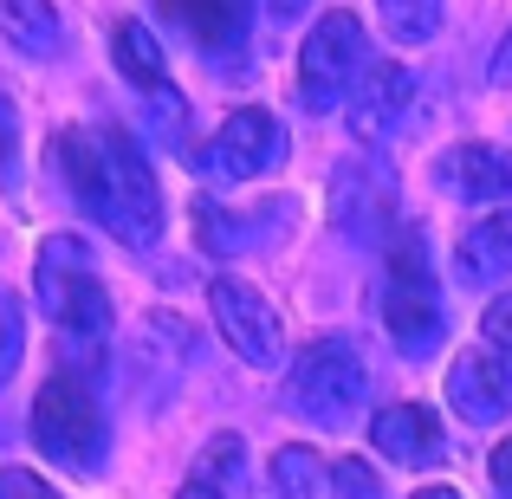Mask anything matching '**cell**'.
<instances>
[{
    "label": "cell",
    "instance_id": "1",
    "mask_svg": "<svg viewBox=\"0 0 512 499\" xmlns=\"http://www.w3.org/2000/svg\"><path fill=\"white\" fill-rule=\"evenodd\" d=\"M33 448L46 454L59 474H104V461H111V428H104V409H98L85 376L59 370L52 383H39Z\"/></svg>",
    "mask_w": 512,
    "mask_h": 499
},
{
    "label": "cell",
    "instance_id": "2",
    "mask_svg": "<svg viewBox=\"0 0 512 499\" xmlns=\"http://www.w3.org/2000/svg\"><path fill=\"white\" fill-rule=\"evenodd\" d=\"M383 331L396 344V357L422 363L441 350L448 337V305H441V286L428 273V247L402 227L389 240V279H383Z\"/></svg>",
    "mask_w": 512,
    "mask_h": 499
},
{
    "label": "cell",
    "instance_id": "3",
    "mask_svg": "<svg viewBox=\"0 0 512 499\" xmlns=\"http://www.w3.org/2000/svg\"><path fill=\"white\" fill-rule=\"evenodd\" d=\"M33 292H39V312L59 331H72V337L111 331V292H104V279H98V266H91V253H85L78 234H52L46 247H39Z\"/></svg>",
    "mask_w": 512,
    "mask_h": 499
},
{
    "label": "cell",
    "instance_id": "4",
    "mask_svg": "<svg viewBox=\"0 0 512 499\" xmlns=\"http://www.w3.org/2000/svg\"><path fill=\"white\" fill-rule=\"evenodd\" d=\"M363 389H370V370H363L357 344L350 337H318L292 357V376H286V402L299 422L312 428H344L350 415L363 409Z\"/></svg>",
    "mask_w": 512,
    "mask_h": 499
},
{
    "label": "cell",
    "instance_id": "5",
    "mask_svg": "<svg viewBox=\"0 0 512 499\" xmlns=\"http://www.w3.org/2000/svg\"><path fill=\"white\" fill-rule=\"evenodd\" d=\"M363 65H370V39H363L357 13H325V20L305 33L299 46V104L305 111H338V104L357 91Z\"/></svg>",
    "mask_w": 512,
    "mask_h": 499
},
{
    "label": "cell",
    "instance_id": "6",
    "mask_svg": "<svg viewBox=\"0 0 512 499\" xmlns=\"http://www.w3.org/2000/svg\"><path fill=\"white\" fill-rule=\"evenodd\" d=\"M98 137H104V169H111V234L143 253L163 234V188H156V169H150L143 143L130 137L124 124L98 130Z\"/></svg>",
    "mask_w": 512,
    "mask_h": 499
},
{
    "label": "cell",
    "instance_id": "7",
    "mask_svg": "<svg viewBox=\"0 0 512 499\" xmlns=\"http://www.w3.org/2000/svg\"><path fill=\"white\" fill-rule=\"evenodd\" d=\"M286 163V124H279L273 111H234L221 130H214V143L201 150V175L208 182H253V175H273Z\"/></svg>",
    "mask_w": 512,
    "mask_h": 499
},
{
    "label": "cell",
    "instance_id": "8",
    "mask_svg": "<svg viewBox=\"0 0 512 499\" xmlns=\"http://www.w3.org/2000/svg\"><path fill=\"white\" fill-rule=\"evenodd\" d=\"M208 312H214V331L227 337V350H234L240 363H253V370H273L279 363L286 331H279V312L253 286H240V279H208Z\"/></svg>",
    "mask_w": 512,
    "mask_h": 499
},
{
    "label": "cell",
    "instance_id": "9",
    "mask_svg": "<svg viewBox=\"0 0 512 499\" xmlns=\"http://www.w3.org/2000/svg\"><path fill=\"white\" fill-rule=\"evenodd\" d=\"M331 221L350 240H396L402 227H396V182H389V169L363 163V156L331 169Z\"/></svg>",
    "mask_w": 512,
    "mask_h": 499
},
{
    "label": "cell",
    "instance_id": "10",
    "mask_svg": "<svg viewBox=\"0 0 512 499\" xmlns=\"http://www.w3.org/2000/svg\"><path fill=\"white\" fill-rule=\"evenodd\" d=\"M415 104V72L396 59H370L357 78V91H350V137L357 143H383L389 130L409 117Z\"/></svg>",
    "mask_w": 512,
    "mask_h": 499
},
{
    "label": "cell",
    "instance_id": "11",
    "mask_svg": "<svg viewBox=\"0 0 512 499\" xmlns=\"http://www.w3.org/2000/svg\"><path fill=\"white\" fill-rule=\"evenodd\" d=\"M435 182L441 195L474 201V208L512 201V150H500V143H454V150L435 156Z\"/></svg>",
    "mask_w": 512,
    "mask_h": 499
},
{
    "label": "cell",
    "instance_id": "12",
    "mask_svg": "<svg viewBox=\"0 0 512 499\" xmlns=\"http://www.w3.org/2000/svg\"><path fill=\"white\" fill-rule=\"evenodd\" d=\"M448 409L474 428H493L512 409V376L493 350H461L448 363Z\"/></svg>",
    "mask_w": 512,
    "mask_h": 499
},
{
    "label": "cell",
    "instance_id": "13",
    "mask_svg": "<svg viewBox=\"0 0 512 499\" xmlns=\"http://www.w3.org/2000/svg\"><path fill=\"white\" fill-rule=\"evenodd\" d=\"M370 448L396 467H435L448 454L441 441V415L422 409V402H396V409H376L370 415Z\"/></svg>",
    "mask_w": 512,
    "mask_h": 499
},
{
    "label": "cell",
    "instance_id": "14",
    "mask_svg": "<svg viewBox=\"0 0 512 499\" xmlns=\"http://www.w3.org/2000/svg\"><path fill=\"white\" fill-rule=\"evenodd\" d=\"M52 169L65 175L72 201L98 227H111V169H104V137L98 130H59L52 137Z\"/></svg>",
    "mask_w": 512,
    "mask_h": 499
},
{
    "label": "cell",
    "instance_id": "15",
    "mask_svg": "<svg viewBox=\"0 0 512 499\" xmlns=\"http://www.w3.org/2000/svg\"><path fill=\"white\" fill-rule=\"evenodd\" d=\"M111 59H117V72L130 78V91H137V98H163V91H169L163 39H156L143 20H117L111 26Z\"/></svg>",
    "mask_w": 512,
    "mask_h": 499
},
{
    "label": "cell",
    "instance_id": "16",
    "mask_svg": "<svg viewBox=\"0 0 512 499\" xmlns=\"http://www.w3.org/2000/svg\"><path fill=\"white\" fill-rule=\"evenodd\" d=\"M454 273L467 286H493V279L512 273V214H487V221L467 227L461 247H454Z\"/></svg>",
    "mask_w": 512,
    "mask_h": 499
},
{
    "label": "cell",
    "instance_id": "17",
    "mask_svg": "<svg viewBox=\"0 0 512 499\" xmlns=\"http://www.w3.org/2000/svg\"><path fill=\"white\" fill-rule=\"evenodd\" d=\"M0 33L26 59H52L59 52V13H52V0H0Z\"/></svg>",
    "mask_w": 512,
    "mask_h": 499
},
{
    "label": "cell",
    "instance_id": "18",
    "mask_svg": "<svg viewBox=\"0 0 512 499\" xmlns=\"http://www.w3.org/2000/svg\"><path fill=\"white\" fill-rule=\"evenodd\" d=\"M376 26L396 46H428L441 33V0H376Z\"/></svg>",
    "mask_w": 512,
    "mask_h": 499
},
{
    "label": "cell",
    "instance_id": "19",
    "mask_svg": "<svg viewBox=\"0 0 512 499\" xmlns=\"http://www.w3.org/2000/svg\"><path fill=\"white\" fill-rule=\"evenodd\" d=\"M331 480V467H318L312 448H279L273 454V493L279 499H318Z\"/></svg>",
    "mask_w": 512,
    "mask_h": 499
},
{
    "label": "cell",
    "instance_id": "20",
    "mask_svg": "<svg viewBox=\"0 0 512 499\" xmlns=\"http://www.w3.org/2000/svg\"><path fill=\"white\" fill-rule=\"evenodd\" d=\"M195 227H201V247L208 253H221V260H234V253H247L253 247V234H240V214H227V208H214L208 195H195Z\"/></svg>",
    "mask_w": 512,
    "mask_h": 499
},
{
    "label": "cell",
    "instance_id": "21",
    "mask_svg": "<svg viewBox=\"0 0 512 499\" xmlns=\"http://www.w3.org/2000/svg\"><path fill=\"white\" fill-rule=\"evenodd\" d=\"M20 357H26V312L13 292H0V383H13Z\"/></svg>",
    "mask_w": 512,
    "mask_h": 499
},
{
    "label": "cell",
    "instance_id": "22",
    "mask_svg": "<svg viewBox=\"0 0 512 499\" xmlns=\"http://www.w3.org/2000/svg\"><path fill=\"white\" fill-rule=\"evenodd\" d=\"M331 493H338V499H383V480L370 474V461H357V454H350V461L331 467Z\"/></svg>",
    "mask_w": 512,
    "mask_h": 499
},
{
    "label": "cell",
    "instance_id": "23",
    "mask_svg": "<svg viewBox=\"0 0 512 499\" xmlns=\"http://www.w3.org/2000/svg\"><path fill=\"white\" fill-rule=\"evenodd\" d=\"M20 117H13V104L7 98H0V188H7V195H13V188H20Z\"/></svg>",
    "mask_w": 512,
    "mask_h": 499
},
{
    "label": "cell",
    "instance_id": "24",
    "mask_svg": "<svg viewBox=\"0 0 512 499\" xmlns=\"http://www.w3.org/2000/svg\"><path fill=\"white\" fill-rule=\"evenodd\" d=\"M480 331H487V344H493V350H512V292H500V299L487 305Z\"/></svg>",
    "mask_w": 512,
    "mask_h": 499
},
{
    "label": "cell",
    "instance_id": "25",
    "mask_svg": "<svg viewBox=\"0 0 512 499\" xmlns=\"http://www.w3.org/2000/svg\"><path fill=\"white\" fill-rule=\"evenodd\" d=\"M0 499H59L39 474H20V467H0Z\"/></svg>",
    "mask_w": 512,
    "mask_h": 499
},
{
    "label": "cell",
    "instance_id": "26",
    "mask_svg": "<svg viewBox=\"0 0 512 499\" xmlns=\"http://www.w3.org/2000/svg\"><path fill=\"white\" fill-rule=\"evenodd\" d=\"M493 493L512 499V435L500 441V448H493Z\"/></svg>",
    "mask_w": 512,
    "mask_h": 499
},
{
    "label": "cell",
    "instance_id": "27",
    "mask_svg": "<svg viewBox=\"0 0 512 499\" xmlns=\"http://www.w3.org/2000/svg\"><path fill=\"white\" fill-rule=\"evenodd\" d=\"M214 467H221V474L234 480V467H240V448H234V441H221V448H208V454H201V474H214Z\"/></svg>",
    "mask_w": 512,
    "mask_h": 499
},
{
    "label": "cell",
    "instance_id": "28",
    "mask_svg": "<svg viewBox=\"0 0 512 499\" xmlns=\"http://www.w3.org/2000/svg\"><path fill=\"white\" fill-rule=\"evenodd\" d=\"M487 78H493V85H512V33L500 39V52H493V65H487Z\"/></svg>",
    "mask_w": 512,
    "mask_h": 499
},
{
    "label": "cell",
    "instance_id": "29",
    "mask_svg": "<svg viewBox=\"0 0 512 499\" xmlns=\"http://www.w3.org/2000/svg\"><path fill=\"white\" fill-rule=\"evenodd\" d=\"M305 7H312V0H266V13H273V20H299Z\"/></svg>",
    "mask_w": 512,
    "mask_h": 499
},
{
    "label": "cell",
    "instance_id": "30",
    "mask_svg": "<svg viewBox=\"0 0 512 499\" xmlns=\"http://www.w3.org/2000/svg\"><path fill=\"white\" fill-rule=\"evenodd\" d=\"M175 499H221V493H214V487H201V480H195V487H182Z\"/></svg>",
    "mask_w": 512,
    "mask_h": 499
},
{
    "label": "cell",
    "instance_id": "31",
    "mask_svg": "<svg viewBox=\"0 0 512 499\" xmlns=\"http://www.w3.org/2000/svg\"><path fill=\"white\" fill-rule=\"evenodd\" d=\"M415 499H461V493H454V487H422Z\"/></svg>",
    "mask_w": 512,
    "mask_h": 499
},
{
    "label": "cell",
    "instance_id": "32",
    "mask_svg": "<svg viewBox=\"0 0 512 499\" xmlns=\"http://www.w3.org/2000/svg\"><path fill=\"white\" fill-rule=\"evenodd\" d=\"M260 499H279V493H273V487H266V493H260Z\"/></svg>",
    "mask_w": 512,
    "mask_h": 499
}]
</instances>
